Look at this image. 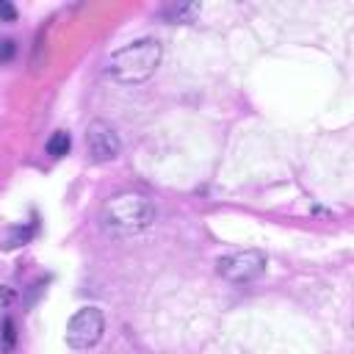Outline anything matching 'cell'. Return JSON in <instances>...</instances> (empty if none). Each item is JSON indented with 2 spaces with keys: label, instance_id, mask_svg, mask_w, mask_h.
I'll use <instances>...</instances> for the list:
<instances>
[{
  "label": "cell",
  "instance_id": "7a4b0ae2",
  "mask_svg": "<svg viewBox=\"0 0 354 354\" xmlns=\"http://www.w3.org/2000/svg\"><path fill=\"white\" fill-rule=\"evenodd\" d=\"M102 221L116 232H138L155 221V205L138 191H119L105 199Z\"/></svg>",
  "mask_w": 354,
  "mask_h": 354
},
{
  "label": "cell",
  "instance_id": "3957f363",
  "mask_svg": "<svg viewBox=\"0 0 354 354\" xmlns=\"http://www.w3.org/2000/svg\"><path fill=\"white\" fill-rule=\"evenodd\" d=\"M266 266H268L266 252H260V249H243V252H232V254L218 257L216 271L227 282H252V279H257L266 271Z\"/></svg>",
  "mask_w": 354,
  "mask_h": 354
},
{
  "label": "cell",
  "instance_id": "9c48e42d",
  "mask_svg": "<svg viewBox=\"0 0 354 354\" xmlns=\"http://www.w3.org/2000/svg\"><path fill=\"white\" fill-rule=\"evenodd\" d=\"M0 19L3 22H14L17 19V8L11 3H6V0H0Z\"/></svg>",
  "mask_w": 354,
  "mask_h": 354
},
{
  "label": "cell",
  "instance_id": "ba28073f",
  "mask_svg": "<svg viewBox=\"0 0 354 354\" xmlns=\"http://www.w3.org/2000/svg\"><path fill=\"white\" fill-rule=\"evenodd\" d=\"M17 55V41L14 39H0V64H8Z\"/></svg>",
  "mask_w": 354,
  "mask_h": 354
},
{
  "label": "cell",
  "instance_id": "8992f818",
  "mask_svg": "<svg viewBox=\"0 0 354 354\" xmlns=\"http://www.w3.org/2000/svg\"><path fill=\"white\" fill-rule=\"evenodd\" d=\"M69 149H72V136H69L66 130H55V133L47 138V155L64 158Z\"/></svg>",
  "mask_w": 354,
  "mask_h": 354
},
{
  "label": "cell",
  "instance_id": "5b68a950",
  "mask_svg": "<svg viewBox=\"0 0 354 354\" xmlns=\"http://www.w3.org/2000/svg\"><path fill=\"white\" fill-rule=\"evenodd\" d=\"M86 149H88V158L94 163H108L119 155L122 149V141L116 136V130L102 122V119H94L88 127H86Z\"/></svg>",
  "mask_w": 354,
  "mask_h": 354
},
{
  "label": "cell",
  "instance_id": "30bf717a",
  "mask_svg": "<svg viewBox=\"0 0 354 354\" xmlns=\"http://www.w3.org/2000/svg\"><path fill=\"white\" fill-rule=\"evenodd\" d=\"M3 337H6V346H14V321L11 318H3Z\"/></svg>",
  "mask_w": 354,
  "mask_h": 354
},
{
  "label": "cell",
  "instance_id": "277c9868",
  "mask_svg": "<svg viewBox=\"0 0 354 354\" xmlns=\"http://www.w3.org/2000/svg\"><path fill=\"white\" fill-rule=\"evenodd\" d=\"M105 332V315L100 307H80L66 324V343L72 348L94 346Z\"/></svg>",
  "mask_w": 354,
  "mask_h": 354
},
{
  "label": "cell",
  "instance_id": "52a82bcc",
  "mask_svg": "<svg viewBox=\"0 0 354 354\" xmlns=\"http://www.w3.org/2000/svg\"><path fill=\"white\" fill-rule=\"evenodd\" d=\"M194 14H199V6L196 3H185V6H174L171 8V19H177V22H191Z\"/></svg>",
  "mask_w": 354,
  "mask_h": 354
},
{
  "label": "cell",
  "instance_id": "6da1fadb",
  "mask_svg": "<svg viewBox=\"0 0 354 354\" xmlns=\"http://www.w3.org/2000/svg\"><path fill=\"white\" fill-rule=\"evenodd\" d=\"M160 55H163V47L158 39H138V41H130V44L119 47L116 53H111L105 72L116 83L136 86V83H144L155 75Z\"/></svg>",
  "mask_w": 354,
  "mask_h": 354
}]
</instances>
